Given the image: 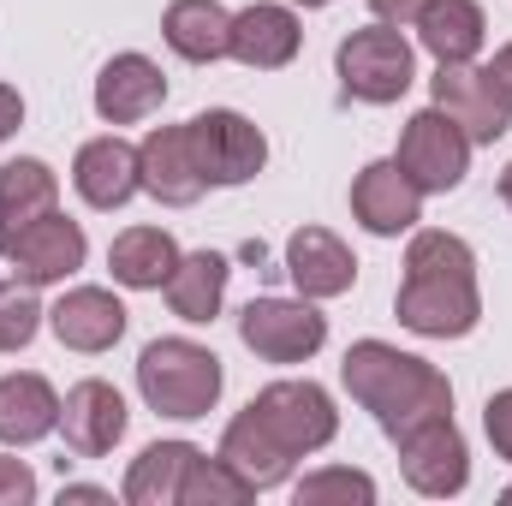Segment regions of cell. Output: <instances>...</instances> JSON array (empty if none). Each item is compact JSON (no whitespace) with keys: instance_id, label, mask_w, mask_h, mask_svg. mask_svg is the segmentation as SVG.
Wrapping results in <instances>:
<instances>
[{"instance_id":"7","label":"cell","mask_w":512,"mask_h":506,"mask_svg":"<svg viewBox=\"0 0 512 506\" xmlns=\"http://www.w3.org/2000/svg\"><path fill=\"white\" fill-rule=\"evenodd\" d=\"M239 340L262 364H310L328 346V316L316 298H251L239 310Z\"/></svg>"},{"instance_id":"32","label":"cell","mask_w":512,"mask_h":506,"mask_svg":"<svg viewBox=\"0 0 512 506\" xmlns=\"http://www.w3.org/2000/svg\"><path fill=\"white\" fill-rule=\"evenodd\" d=\"M30 501H36V471L24 459L0 453V506H30Z\"/></svg>"},{"instance_id":"4","label":"cell","mask_w":512,"mask_h":506,"mask_svg":"<svg viewBox=\"0 0 512 506\" xmlns=\"http://www.w3.org/2000/svg\"><path fill=\"white\" fill-rule=\"evenodd\" d=\"M334 78L352 102L364 108H393L417 84V48L393 24H364L334 48Z\"/></svg>"},{"instance_id":"22","label":"cell","mask_w":512,"mask_h":506,"mask_svg":"<svg viewBox=\"0 0 512 506\" xmlns=\"http://www.w3.org/2000/svg\"><path fill=\"white\" fill-rule=\"evenodd\" d=\"M161 42L191 66H215L233 54V12L221 0H173L161 12Z\"/></svg>"},{"instance_id":"31","label":"cell","mask_w":512,"mask_h":506,"mask_svg":"<svg viewBox=\"0 0 512 506\" xmlns=\"http://www.w3.org/2000/svg\"><path fill=\"white\" fill-rule=\"evenodd\" d=\"M483 435H489V447L512 465V387L489 393V405H483Z\"/></svg>"},{"instance_id":"27","label":"cell","mask_w":512,"mask_h":506,"mask_svg":"<svg viewBox=\"0 0 512 506\" xmlns=\"http://www.w3.org/2000/svg\"><path fill=\"white\" fill-rule=\"evenodd\" d=\"M48 209H60V179H54V167L36 161V155L6 161V167H0V227L36 221V215H48Z\"/></svg>"},{"instance_id":"13","label":"cell","mask_w":512,"mask_h":506,"mask_svg":"<svg viewBox=\"0 0 512 506\" xmlns=\"http://www.w3.org/2000/svg\"><path fill=\"white\" fill-rule=\"evenodd\" d=\"M352 221L376 239H399V233H417L423 221V191L405 179V167L387 155L370 161L358 179H352Z\"/></svg>"},{"instance_id":"16","label":"cell","mask_w":512,"mask_h":506,"mask_svg":"<svg viewBox=\"0 0 512 506\" xmlns=\"http://www.w3.org/2000/svg\"><path fill=\"white\" fill-rule=\"evenodd\" d=\"M137 179L143 191L161 203V209H191L209 185L197 173V155H191V137L185 126H155L137 143Z\"/></svg>"},{"instance_id":"10","label":"cell","mask_w":512,"mask_h":506,"mask_svg":"<svg viewBox=\"0 0 512 506\" xmlns=\"http://www.w3.org/2000/svg\"><path fill=\"white\" fill-rule=\"evenodd\" d=\"M429 96H435V108L465 131L471 143H495V137H507L512 131L507 84H501L489 66H477V60H465V66H435Z\"/></svg>"},{"instance_id":"35","label":"cell","mask_w":512,"mask_h":506,"mask_svg":"<svg viewBox=\"0 0 512 506\" xmlns=\"http://www.w3.org/2000/svg\"><path fill=\"white\" fill-rule=\"evenodd\" d=\"M66 501H90V506H114V495H108V489H96V483H66V489H60V506Z\"/></svg>"},{"instance_id":"24","label":"cell","mask_w":512,"mask_h":506,"mask_svg":"<svg viewBox=\"0 0 512 506\" xmlns=\"http://www.w3.org/2000/svg\"><path fill=\"white\" fill-rule=\"evenodd\" d=\"M227 280H233V262L221 251H191V256H179V268H173V280H167L161 292H167V310H173L179 322L203 328V322L221 316Z\"/></svg>"},{"instance_id":"8","label":"cell","mask_w":512,"mask_h":506,"mask_svg":"<svg viewBox=\"0 0 512 506\" xmlns=\"http://www.w3.org/2000/svg\"><path fill=\"white\" fill-rule=\"evenodd\" d=\"M471 149H477V143L453 126L441 108H423V114L405 120L393 161L405 167V179H411L423 197H441V191H459V185H465V173H471Z\"/></svg>"},{"instance_id":"11","label":"cell","mask_w":512,"mask_h":506,"mask_svg":"<svg viewBox=\"0 0 512 506\" xmlns=\"http://www.w3.org/2000/svg\"><path fill=\"white\" fill-rule=\"evenodd\" d=\"M393 447H399V471H405V483H411L417 495H429V501L465 495V483H471V447H465L453 411H447V417H429V423H417V429H405Z\"/></svg>"},{"instance_id":"14","label":"cell","mask_w":512,"mask_h":506,"mask_svg":"<svg viewBox=\"0 0 512 506\" xmlns=\"http://www.w3.org/2000/svg\"><path fill=\"white\" fill-rule=\"evenodd\" d=\"M126 322H131V310L108 292V286H72V292H60V304L48 310L54 340H60L66 352H84V358L114 352V346L126 340Z\"/></svg>"},{"instance_id":"9","label":"cell","mask_w":512,"mask_h":506,"mask_svg":"<svg viewBox=\"0 0 512 506\" xmlns=\"http://www.w3.org/2000/svg\"><path fill=\"white\" fill-rule=\"evenodd\" d=\"M251 411L274 429V441L298 459L322 453L334 435H340V411H334V393L322 381H268L262 393L251 399Z\"/></svg>"},{"instance_id":"3","label":"cell","mask_w":512,"mask_h":506,"mask_svg":"<svg viewBox=\"0 0 512 506\" xmlns=\"http://www.w3.org/2000/svg\"><path fill=\"white\" fill-rule=\"evenodd\" d=\"M221 387L227 370L209 346L185 340V334H167V340H149L137 352V393L155 417H173V423H197L221 405Z\"/></svg>"},{"instance_id":"34","label":"cell","mask_w":512,"mask_h":506,"mask_svg":"<svg viewBox=\"0 0 512 506\" xmlns=\"http://www.w3.org/2000/svg\"><path fill=\"white\" fill-rule=\"evenodd\" d=\"M18 126H24V96H18L12 84H0V143H6Z\"/></svg>"},{"instance_id":"18","label":"cell","mask_w":512,"mask_h":506,"mask_svg":"<svg viewBox=\"0 0 512 506\" xmlns=\"http://www.w3.org/2000/svg\"><path fill=\"white\" fill-rule=\"evenodd\" d=\"M286 274H292L298 298H316L322 304V298H346L358 286V256H352V245L340 233H328V227H298L286 239Z\"/></svg>"},{"instance_id":"6","label":"cell","mask_w":512,"mask_h":506,"mask_svg":"<svg viewBox=\"0 0 512 506\" xmlns=\"http://www.w3.org/2000/svg\"><path fill=\"white\" fill-rule=\"evenodd\" d=\"M185 137H191V155H197V173H203L209 191L251 185L268 167V137L239 108H209V114L185 120Z\"/></svg>"},{"instance_id":"15","label":"cell","mask_w":512,"mask_h":506,"mask_svg":"<svg viewBox=\"0 0 512 506\" xmlns=\"http://www.w3.org/2000/svg\"><path fill=\"white\" fill-rule=\"evenodd\" d=\"M72 185H78V197H84L90 209H102V215L126 209L131 197L143 191V179H137V143H126L120 131L78 143V155H72Z\"/></svg>"},{"instance_id":"19","label":"cell","mask_w":512,"mask_h":506,"mask_svg":"<svg viewBox=\"0 0 512 506\" xmlns=\"http://www.w3.org/2000/svg\"><path fill=\"white\" fill-rule=\"evenodd\" d=\"M161 102H167V72L149 54H114L96 72V114L108 126H137V120L161 114Z\"/></svg>"},{"instance_id":"17","label":"cell","mask_w":512,"mask_h":506,"mask_svg":"<svg viewBox=\"0 0 512 506\" xmlns=\"http://www.w3.org/2000/svg\"><path fill=\"white\" fill-rule=\"evenodd\" d=\"M298 48H304V18L292 12V0L286 6L256 0L245 12H233V54L227 60H239L251 72H280V66L298 60Z\"/></svg>"},{"instance_id":"1","label":"cell","mask_w":512,"mask_h":506,"mask_svg":"<svg viewBox=\"0 0 512 506\" xmlns=\"http://www.w3.org/2000/svg\"><path fill=\"white\" fill-rule=\"evenodd\" d=\"M399 328L423 340H465L483 322V292H477V251L459 233L417 227L405 245V280L393 292Z\"/></svg>"},{"instance_id":"38","label":"cell","mask_w":512,"mask_h":506,"mask_svg":"<svg viewBox=\"0 0 512 506\" xmlns=\"http://www.w3.org/2000/svg\"><path fill=\"white\" fill-rule=\"evenodd\" d=\"M292 6H304V12H316V6H334V0H292Z\"/></svg>"},{"instance_id":"26","label":"cell","mask_w":512,"mask_h":506,"mask_svg":"<svg viewBox=\"0 0 512 506\" xmlns=\"http://www.w3.org/2000/svg\"><path fill=\"white\" fill-rule=\"evenodd\" d=\"M197 453L203 447H191V441H149L131 459L126 483H120L126 506H179V483H185V471H191Z\"/></svg>"},{"instance_id":"29","label":"cell","mask_w":512,"mask_h":506,"mask_svg":"<svg viewBox=\"0 0 512 506\" xmlns=\"http://www.w3.org/2000/svg\"><path fill=\"white\" fill-rule=\"evenodd\" d=\"M292 501L298 506H328V501L376 506V477L370 471H352V465H322V471H310V477L292 483Z\"/></svg>"},{"instance_id":"28","label":"cell","mask_w":512,"mask_h":506,"mask_svg":"<svg viewBox=\"0 0 512 506\" xmlns=\"http://www.w3.org/2000/svg\"><path fill=\"white\" fill-rule=\"evenodd\" d=\"M256 501V489L221 459V453H197L185 483H179V506H245Z\"/></svg>"},{"instance_id":"37","label":"cell","mask_w":512,"mask_h":506,"mask_svg":"<svg viewBox=\"0 0 512 506\" xmlns=\"http://www.w3.org/2000/svg\"><path fill=\"white\" fill-rule=\"evenodd\" d=\"M501 203H507V209H512V161H507V167H501Z\"/></svg>"},{"instance_id":"23","label":"cell","mask_w":512,"mask_h":506,"mask_svg":"<svg viewBox=\"0 0 512 506\" xmlns=\"http://www.w3.org/2000/svg\"><path fill=\"white\" fill-rule=\"evenodd\" d=\"M411 30H417L423 54H435V66H465L489 42V12L477 0H429Z\"/></svg>"},{"instance_id":"20","label":"cell","mask_w":512,"mask_h":506,"mask_svg":"<svg viewBox=\"0 0 512 506\" xmlns=\"http://www.w3.org/2000/svg\"><path fill=\"white\" fill-rule=\"evenodd\" d=\"M215 453H221V459H227V465L251 483L256 495H262V489L292 483V465H298V453H286V447L274 441V429L256 417L251 405H245V411L221 429V447H215Z\"/></svg>"},{"instance_id":"30","label":"cell","mask_w":512,"mask_h":506,"mask_svg":"<svg viewBox=\"0 0 512 506\" xmlns=\"http://www.w3.org/2000/svg\"><path fill=\"white\" fill-rule=\"evenodd\" d=\"M48 310L36 304V286L24 280H0V352H24L42 334Z\"/></svg>"},{"instance_id":"5","label":"cell","mask_w":512,"mask_h":506,"mask_svg":"<svg viewBox=\"0 0 512 506\" xmlns=\"http://www.w3.org/2000/svg\"><path fill=\"white\" fill-rule=\"evenodd\" d=\"M0 256L12 262V280H24V286H66V280L84 268L90 239H84V227H78L72 215L48 209V215H36V221L0 227Z\"/></svg>"},{"instance_id":"36","label":"cell","mask_w":512,"mask_h":506,"mask_svg":"<svg viewBox=\"0 0 512 506\" xmlns=\"http://www.w3.org/2000/svg\"><path fill=\"white\" fill-rule=\"evenodd\" d=\"M489 72L507 84V96H512V42H507V48H495V66H489Z\"/></svg>"},{"instance_id":"39","label":"cell","mask_w":512,"mask_h":506,"mask_svg":"<svg viewBox=\"0 0 512 506\" xmlns=\"http://www.w3.org/2000/svg\"><path fill=\"white\" fill-rule=\"evenodd\" d=\"M507 501H512V483H507Z\"/></svg>"},{"instance_id":"33","label":"cell","mask_w":512,"mask_h":506,"mask_svg":"<svg viewBox=\"0 0 512 506\" xmlns=\"http://www.w3.org/2000/svg\"><path fill=\"white\" fill-rule=\"evenodd\" d=\"M423 6H429V0H370V12H376V24H393V30H411Z\"/></svg>"},{"instance_id":"21","label":"cell","mask_w":512,"mask_h":506,"mask_svg":"<svg viewBox=\"0 0 512 506\" xmlns=\"http://www.w3.org/2000/svg\"><path fill=\"white\" fill-rule=\"evenodd\" d=\"M60 429V393L36 370L0 376V447H36Z\"/></svg>"},{"instance_id":"2","label":"cell","mask_w":512,"mask_h":506,"mask_svg":"<svg viewBox=\"0 0 512 506\" xmlns=\"http://www.w3.org/2000/svg\"><path fill=\"white\" fill-rule=\"evenodd\" d=\"M340 381H346V393L376 417V429H382L387 441H399L405 429H417V423L453 411V381L441 376L429 358L399 352V346H387V340H358V346L340 358Z\"/></svg>"},{"instance_id":"12","label":"cell","mask_w":512,"mask_h":506,"mask_svg":"<svg viewBox=\"0 0 512 506\" xmlns=\"http://www.w3.org/2000/svg\"><path fill=\"white\" fill-rule=\"evenodd\" d=\"M131 429V411L120 399V387L102 376H84L66 399H60V435L78 459H108Z\"/></svg>"},{"instance_id":"25","label":"cell","mask_w":512,"mask_h":506,"mask_svg":"<svg viewBox=\"0 0 512 506\" xmlns=\"http://www.w3.org/2000/svg\"><path fill=\"white\" fill-rule=\"evenodd\" d=\"M179 239L167 227H126L114 245H108V268L126 292H161L179 268Z\"/></svg>"}]
</instances>
